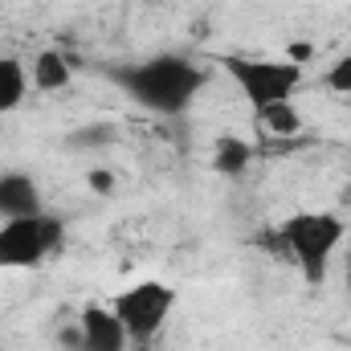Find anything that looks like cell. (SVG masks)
I'll return each instance as SVG.
<instances>
[{"instance_id": "obj_3", "label": "cell", "mask_w": 351, "mask_h": 351, "mask_svg": "<svg viewBox=\"0 0 351 351\" xmlns=\"http://www.w3.org/2000/svg\"><path fill=\"white\" fill-rule=\"evenodd\" d=\"M229 82L237 86V94L250 102V110L258 114L265 106L278 102H294V94L306 82V70L290 58H250V53H217L213 58Z\"/></svg>"}, {"instance_id": "obj_2", "label": "cell", "mask_w": 351, "mask_h": 351, "mask_svg": "<svg viewBox=\"0 0 351 351\" xmlns=\"http://www.w3.org/2000/svg\"><path fill=\"white\" fill-rule=\"evenodd\" d=\"M348 237H351L348 221L339 213H331V208H298L274 229L278 250L294 262V269L306 278V286L327 282L331 262L348 245Z\"/></svg>"}, {"instance_id": "obj_12", "label": "cell", "mask_w": 351, "mask_h": 351, "mask_svg": "<svg viewBox=\"0 0 351 351\" xmlns=\"http://www.w3.org/2000/svg\"><path fill=\"white\" fill-rule=\"evenodd\" d=\"M323 82H327L331 90H351V49L331 62V70L323 74Z\"/></svg>"}, {"instance_id": "obj_7", "label": "cell", "mask_w": 351, "mask_h": 351, "mask_svg": "<svg viewBox=\"0 0 351 351\" xmlns=\"http://www.w3.org/2000/svg\"><path fill=\"white\" fill-rule=\"evenodd\" d=\"M33 213H45V196H41V184L21 168H8L0 172V221H12V217H33Z\"/></svg>"}, {"instance_id": "obj_4", "label": "cell", "mask_w": 351, "mask_h": 351, "mask_svg": "<svg viewBox=\"0 0 351 351\" xmlns=\"http://www.w3.org/2000/svg\"><path fill=\"white\" fill-rule=\"evenodd\" d=\"M62 245H66V221L49 208L0 221V269H37Z\"/></svg>"}, {"instance_id": "obj_11", "label": "cell", "mask_w": 351, "mask_h": 351, "mask_svg": "<svg viewBox=\"0 0 351 351\" xmlns=\"http://www.w3.org/2000/svg\"><path fill=\"white\" fill-rule=\"evenodd\" d=\"M258 123H262L269 135H278V139H290V135L302 131V114L294 110V102H278V106L258 110Z\"/></svg>"}, {"instance_id": "obj_8", "label": "cell", "mask_w": 351, "mask_h": 351, "mask_svg": "<svg viewBox=\"0 0 351 351\" xmlns=\"http://www.w3.org/2000/svg\"><path fill=\"white\" fill-rule=\"evenodd\" d=\"M250 164H254V143H245V139H237V135H221V139L213 143V172L217 176L237 180V176L250 172Z\"/></svg>"}, {"instance_id": "obj_13", "label": "cell", "mask_w": 351, "mask_h": 351, "mask_svg": "<svg viewBox=\"0 0 351 351\" xmlns=\"http://www.w3.org/2000/svg\"><path fill=\"white\" fill-rule=\"evenodd\" d=\"M90 188H94L98 196L114 192V172H106V168H94V172H90Z\"/></svg>"}, {"instance_id": "obj_9", "label": "cell", "mask_w": 351, "mask_h": 351, "mask_svg": "<svg viewBox=\"0 0 351 351\" xmlns=\"http://www.w3.org/2000/svg\"><path fill=\"white\" fill-rule=\"evenodd\" d=\"M29 78H33V86H37V90H45V94H58V90H66L70 82H74V70H70L66 53H58V49H45V53H37V62H33Z\"/></svg>"}, {"instance_id": "obj_6", "label": "cell", "mask_w": 351, "mask_h": 351, "mask_svg": "<svg viewBox=\"0 0 351 351\" xmlns=\"http://www.w3.org/2000/svg\"><path fill=\"white\" fill-rule=\"evenodd\" d=\"M62 343L70 351H127L131 335L119 323V315L110 311V302H90L82 306L78 323L62 335Z\"/></svg>"}, {"instance_id": "obj_10", "label": "cell", "mask_w": 351, "mask_h": 351, "mask_svg": "<svg viewBox=\"0 0 351 351\" xmlns=\"http://www.w3.org/2000/svg\"><path fill=\"white\" fill-rule=\"evenodd\" d=\"M29 86H33V78H29V70H25L21 58H0V114L16 110L25 102Z\"/></svg>"}, {"instance_id": "obj_1", "label": "cell", "mask_w": 351, "mask_h": 351, "mask_svg": "<svg viewBox=\"0 0 351 351\" xmlns=\"http://www.w3.org/2000/svg\"><path fill=\"white\" fill-rule=\"evenodd\" d=\"M106 78L135 106H143L152 114H164V119L192 110V102L208 86V70L196 58L172 53V49L147 53V58H135V62H114V66H106Z\"/></svg>"}, {"instance_id": "obj_5", "label": "cell", "mask_w": 351, "mask_h": 351, "mask_svg": "<svg viewBox=\"0 0 351 351\" xmlns=\"http://www.w3.org/2000/svg\"><path fill=\"white\" fill-rule=\"evenodd\" d=\"M176 302H180V290L176 286L160 282V278H139V282H131L127 290H119L110 298V311L127 327L131 343H152L164 331V323L172 319Z\"/></svg>"}, {"instance_id": "obj_14", "label": "cell", "mask_w": 351, "mask_h": 351, "mask_svg": "<svg viewBox=\"0 0 351 351\" xmlns=\"http://www.w3.org/2000/svg\"><path fill=\"white\" fill-rule=\"evenodd\" d=\"M348 245H351V241H348Z\"/></svg>"}]
</instances>
